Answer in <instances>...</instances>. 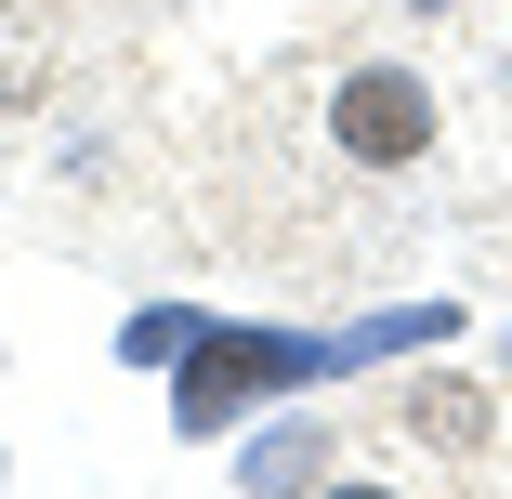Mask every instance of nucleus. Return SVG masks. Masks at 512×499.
<instances>
[{"label":"nucleus","instance_id":"39448f33","mask_svg":"<svg viewBox=\"0 0 512 499\" xmlns=\"http://www.w3.org/2000/svg\"><path fill=\"white\" fill-rule=\"evenodd\" d=\"M316 460H329V434H276V447L250 460V486H302V473H316Z\"/></svg>","mask_w":512,"mask_h":499},{"label":"nucleus","instance_id":"423d86ee","mask_svg":"<svg viewBox=\"0 0 512 499\" xmlns=\"http://www.w3.org/2000/svg\"><path fill=\"white\" fill-rule=\"evenodd\" d=\"M434 14H447V0H434Z\"/></svg>","mask_w":512,"mask_h":499},{"label":"nucleus","instance_id":"f03ea898","mask_svg":"<svg viewBox=\"0 0 512 499\" xmlns=\"http://www.w3.org/2000/svg\"><path fill=\"white\" fill-rule=\"evenodd\" d=\"M329 145L355 171H407V158H434V92L407 79V66H355L329 92Z\"/></svg>","mask_w":512,"mask_h":499},{"label":"nucleus","instance_id":"f257e3e1","mask_svg":"<svg viewBox=\"0 0 512 499\" xmlns=\"http://www.w3.org/2000/svg\"><path fill=\"white\" fill-rule=\"evenodd\" d=\"M289 381H329V342H302V329H197L171 421L184 434H224L237 408H263V394H289Z\"/></svg>","mask_w":512,"mask_h":499},{"label":"nucleus","instance_id":"20e7f679","mask_svg":"<svg viewBox=\"0 0 512 499\" xmlns=\"http://www.w3.org/2000/svg\"><path fill=\"white\" fill-rule=\"evenodd\" d=\"M119 355H132V368H184V355H197V316H184V303H158V316H132V329H119Z\"/></svg>","mask_w":512,"mask_h":499},{"label":"nucleus","instance_id":"7ed1b4c3","mask_svg":"<svg viewBox=\"0 0 512 499\" xmlns=\"http://www.w3.org/2000/svg\"><path fill=\"white\" fill-rule=\"evenodd\" d=\"M407 342H447V303H394V316L342 329V342H329V368H368V355H407Z\"/></svg>","mask_w":512,"mask_h":499}]
</instances>
